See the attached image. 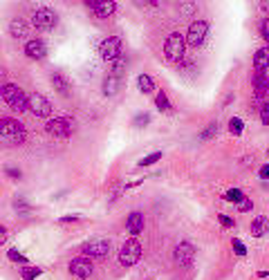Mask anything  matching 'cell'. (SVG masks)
Segmentation results:
<instances>
[{"instance_id": "obj_1", "label": "cell", "mask_w": 269, "mask_h": 280, "mask_svg": "<svg viewBox=\"0 0 269 280\" xmlns=\"http://www.w3.org/2000/svg\"><path fill=\"white\" fill-rule=\"evenodd\" d=\"M27 139V130L20 121L16 119H0V146H7V148H14L20 146Z\"/></svg>"}, {"instance_id": "obj_2", "label": "cell", "mask_w": 269, "mask_h": 280, "mask_svg": "<svg viewBox=\"0 0 269 280\" xmlns=\"http://www.w3.org/2000/svg\"><path fill=\"white\" fill-rule=\"evenodd\" d=\"M0 97H2V101H5L11 110L27 112V94H25L18 85H14V83H2V85H0Z\"/></svg>"}, {"instance_id": "obj_3", "label": "cell", "mask_w": 269, "mask_h": 280, "mask_svg": "<svg viewBox=\"0 0 269 280\" xmlns=\"http://www.w3.org/2000/svg\"><path fill=\"white\" fill-rule=\"evenodd\" d=\"M184 49H186V40L182 34L173 32V34L166 36V40H164V56H166V61L180 63L182 58H184Z\"/></svg>"}, {"instance_id": "obj_4", "label": "cell", "mask_w": 269, "mask_h": 280, "mask_svg": "<svg viewBox=\"0 0 269 280\" xmlns=\"http://www.w3.org/2000/svg\"><path fill=\"white\" fill-rule=\"evenodd\" d=\"M139 260H142V244H139L137 238H130L119 251V262L123 267H135Z\"/></svg>"}, {"instance_id": "obj_5", "label": "cell", "mask_w": 269, "mask_h": 280, "mask_svg": "<svg viewBox=\"0 0 269 280\" xmlns=\"http://www.w3.org/2000/svg\"><path fill=\"white\" fill-rule=\"evenodd\" d=\"M206 36H209V23L200 18V20H193V23L189 25V32H186L184 40L191 45V47H200L206 40Z\"/></svg>"}, {"instance_id": "obj_6", "label": "cell", "mask_w": 269, "mask_h": 280, "mask_svg": "<svg viewBox=\"0 0 269 280\" xmlns=\"http://www.w3.org/2000/svg\"><path fill=\"white\" fill-rule=\"evenodd\" d=\"M27 110H30L34 117L47 119V117L52 115V103H49L47 99L43 97V94H38V92H32L30 97H27Z\"/></svg>"}, {"instance_id": "obj_7", "label": "cell", "mask_w": 269, "mask_h": 280, "mask_svg": "<svg viewBox=\"0 0 269 280\" xmlns=\"http://www.w3.org/2000/svg\"><path fill=\"white\" fill-rule=\"evenodd\" d=\"M108 251H110V242L106 240V238H94V240L85 242L83 246H81V253H83V258H106Z\"/></svg>"}, {"instance_id": "obj_8", "label": "cell", "mask_w": 269, "mask_h": 280, "mask_svg": "<svg viewBox=\"0 0 269 280\" xmlns=\"http://www.w3.org/2000/svg\"><path fill=\"white\" fill-rule=\"evenodd\" d=\"M99 52H101L103 61L115 63L117 58H121V39H119V36H108V39H103Z\"/></svg>"}, {"instance_id": "obj_9", "label": "cell", "mask_w": 269, "mask_h": 280, "mask_svg": "<svg viewBox=\"0 0 269 280\" xmlns=\"http://www.w3.org/2000/svg\"><path fill=\"white\" fill-rule=\"evenodd\" d=\"M45 130L54 137H70L74 130V123L68 117H56V119H49L47 123H45Z\"/></svg>"}, {"instance_id": "obj_10", "label": "cell", "mask_w": 269, "mask_h": 280, "mask_svg": "<svg viewBox=\"0 0 269 280\" xmlns=\"http://www.w3.org/2000/svg\"><path fill=\"white\" fill-rule=\"evenodd\" d=\"M32 23H34V27H38V29H52L54 25L59 23V16H56L54 9H49V7H40V9L34 11Z\"/></svg>"}, {"instance_id": "obj_11", "label": "cell", "mask_w": 269, "mask_h": 280, "mask_svg": "<svg viewBox=\"0 0 269 280\" xmlns=\"http://www.w3.org/2000/svg\"><path fill=\"white\" fill-rule=\"evenodd\" d=\"M70 274H72L74 278H78V280H88L90 276L94 274V267H92V262H90L88 258L78 256V258H74V260L70 262Z\"/></svg>"}, {"instance_id": "obj_12", "label": "cell", "mask_w": 269, "mask_h": 280, "mask_svg": "<svg viewBox=\"0 0 269 280\" xmlns=\"http://www.w3.org/2000/svg\"><path fill=\"white\" fill-rule=\"evenodd\" d=\"M193 260H195V246L189 240H182L180 244L175 246V262L180 267H189Z\"/></svg>"}, {"instance_id": "obj_13", "label": "cell", "mask_w": 269, "mask_h": 280, "mask_svg": "<svg viewBox=\"0 0 269 280\" xmlns=\"http://www.w3.org/2000/svg\"><path fill=\"white\" fill-rule=\"evenodd\" d=\"M85 7L92 9L99 18H108L117 11V2L115 0H85Z\"/></svg>"}, {"instance_id": "obj_14", "label": "cell", "mask_w": 269, "mask_h": 280, "mask_svg": "<svg viewBox=\"0 0 269 280\" xmlns=\"http://www.w3.org/2000/svg\"><path fill=\"white\" fill-rule=\"evenodd\" d=\"M25 54H27L30 58H34V61H40V58H45V54H47V45H45V40H40V39L27 40Z\"/></svg>"}, {"instance_id": "obj_15", "label": "cell", "mask_w": 269, "mask_h": 280, "mask_svg": "<svg viewBox=\"0 0 269 280\" xmlns=\"http://www.w3.org/2000/svg\"><path fill=\"white\" fill-rule=\"evenodd\" d=\"M9 34L14 36L16 40H27L30 39V23L23 18H16L9 23Z\"/></svg>"}, {"instance_id": "obj_16", "label": "cell", "mask_w": 269, "mask_h": 280, "mask_svg": "<svg viewBox=\"0 0 269 280\" xmlns=\"http://www.w3.org/2000/svg\"><path fill=\"white\" fill-rule=\"evenodd\" d=\"M128 231H130V236H139V233L144 231V215L139 211H132L130 215H128V222H126Z\"/></svg>"}, {"instance_id": "obj_17", "label": "cell", "mask_w": 269, "mask_h": 280, "mask_svg": "<svg viewBox=\"0 0 269 280\" xmlns=\"http://www.w3.org/2000/svg\"><path fill=\"white\" fill-rule=\"evenodd\" d=\"M52 85H54V90L59 92V94H63V97H70V92H72L68 77H65V74H61V72H54L52 74Z\"/></svg>"}, {"instance_id": "obj_18", "label": "cell", "mask_w": 269, "mask_h": 280, "mask_svg": "<svg viewBox=\"0 0 269 280\" xmlns=\"http://www.w3.org/2000/svg\"><path fill=\"white\" fill-rule=\"evenodd\" d=\"M249 231H251V236H254V238H265V236L269 233V220H267L265 215L256 217L254 222H251Z\"/></svg>"}, {"instance_id": "obj_19", "label": "cell", "mask_w": 269, "mask_h": 280, "mask_svg": "<svg viewBox=\"0 0 269 280\" xmlns=\"http://www.w3.org/2000/svg\"><path fill=\"white\" fill-rule=\"evenodd\" d=\"M254 65L258 72H265L269 68V47H260L258 52L254 54Z\"/></svg>"}, {"instance_id": "obj_20", "label": "cell", "mask_w": 269, "mask_h": 280, "mask_svg": "<svg viewBox=\"0 0 269 280\" xmlns=\"http://www.w3.org/2000/svg\"><path fill=\"white\" fill-rule=\"evenodd\" d=\"M254 90H256V97H265L269 92V79L265 77V72H258L254 77Z\"/></svg>"}, {"instance_id": "obj_21", "label": "cell", "mask_w": 269, "mask_h": 280, "mask_svg": "<svg viewBox=\"0 0 269 280\" xmlns=\"http://www.w3.org/2000/svg\"><path fill=\"white\" fill-rule=\"evenodd\" d=\"M155 106H157V110L164 112V115H171L173 112V106H171V101H168L166 92H161V90L155 94Z\"/></svg>"}, {"instance_id": "obj_22", "label": "cell", "mask_w": 269, "mask_h": 280, "mask_svg": "<svg viewBox=\"0 0 269 280\" xmlns=\"http://www.w3.org/2000/svg\"><path fill=\"white\" fill-rule=\"evenodd\" d=\"M137 85H139V90H142V94H153V92H155V81H153L151 74H139Z\"/></svg>"}, {"instance_id": "obj_23", "label": "cell", "mask_w": 269, "mask_h": 280, "mask_svg": "<svg viewBox=\"0 0 269 280\" xmlns=\"http://www.w3.org/2000/svg\"><path fill=\"white\" fill-rule=\"evenodd\" d=\"M117 90H119V77L110 74V77L106 79V83H103V94H106V97H115Z\"/></svg>"}, {"instance_id": "obj_24", "label": "cell", "mask_w": 269, "mask_h": 280, "mask_svg": "<svg viewBox=\"0 0 269 280\" xmlns=\"http://www.w3.org/2000/svg\"><path fill=\"white\" fill-rule=\"evenodd\" d=\"M40 274H43L40 267H23V269H20V278L23 280H36Z\"/></svg>"}, {"instance_id": "obj_25", "label": "cell", "mask_w": 269, "mask_h": 280, "mask_svg": "<svg viewBox=\"0 0 269 280\" xmlns=\"http://www.w3.org/2000/svg\"><path fill=\"white\" fill-rule=\"evenodd\" d=\"M161 160V153L159 150H155V153H151V155H146L144 160H139V164H137V168H148V166H153V164H157V161Z\"/></svg>"}, {"instance_id": "obj_26", "label": "cell", "mask_w": 269, "mask_h": 280, "mask_svg": "<svg viewBox=\"0 0 269 280\" xmlns=\"http://www.w3.org/2000/svg\"><path fill=\"white\" fill-rule=\"evenodd\" d=\"M229 130H231V135L240 137L242 135V130H245V121L240 119V117H233V119L229 121Z\"/></svg>"}, {"instance_id": "obj_27", "label": "cell", "mask_w": 269, "mask_h": 280, "mask_svg": "<svg viewBox=\"0 0 269 280\" xmlns=\"http://www.w3.org/2000/svg\"><path fill=\"white\" fill-rule=\"evenodd\" d=\"M225 200H227V202L238 204V202H242V200H245V195H242V191L231 189V191H227V193H225Z\"/></svg>"}, {"instance_id": "obj_28", "label": "cell", "mask_w": 269, "mask_h": 280, "mask_svg": "<svg viewBox=\"0 0 269 280\" xmlns=\"http://www.w3.org/2000/svg\"><path fill=\"white\" fill-rule=\"evenodd\" d=\"M7 258H9L11 262H20V265L27 267V256H23L18 249H9V251H7Z\"/></svg>"}, {"instance_id": "obj_29", "label": "cell", "mask_w": 269, "mask_h": 280, "mask_svg": "<svg viewBox=\"0 0 269 280\" xmlns=\"http://www.w3.org/2000/svg\"><path fill=\"white\" fill-rule=\"evenodd\" d=\"M132 123H135V128H146L148 123H151V115H148V112H139V115L132 119Z\"/></svg>"}, {"instance_id": "obj_30", "label": "cell", "mask_w": 269, "mask_h": 280, "mask_svg": "<svg viewBox=\"0 0 269 280\" xmlns=\"http://www.w3.org/2000/svg\"><path fill=\"white\" fill-rule=\"evenodd\" d=\"M195 9H197L195 2H180V14L182 16H193Z\"/></svg>"}, {"instance_id": "obj_31", "label": "cell", "mask_w": 269, "mask_h": 280, "mask_svg": "<svg viewBox=\"0 0 269 280\" xmlns=\"http://www.w3.org/2000/svg\"><path fill=\"white\" fill-rule=\"evenodd\" d=\"M231 246H233V251L238 253V256H242V258L247 256V246L242 244V242H240L238 238H233V242H231Z\"/></svg>"}, {"instance_id": "obj_32", "label": "cell", "mask_w": 269, "mask_h": 280, "mask_svg": "<svg viewBox=\"0 0 269 280\" xmlns=\"http://www.w3.org/2000/svg\"><path fill=\"white\" fill-rule=\"evenodd\" d=\"M251 208H254V202H251L249 198H245L242 202H238V211H240V213H249Z\"/></svg>"}, {"instance_id": "obj_33", "label": "cell", "mask_w": 269, "mask_h": 280, "mask_svg": "<svg viewBox=\"0 0 269 280\" xmlns=\"http://www.w3.org/2000/svg\"><path fill=\"white\" fill-rule=\"evenodd\" d=\"M260 34H263V39L269 43V18H265L263 23H260Z\"/></svg>"}, {"instance_id": "obj_34", "label": "cell", "mask_w": 269, "mask_h": 280, "mask_svg": "<svg viewBox=\"0 0 269 280\" xmlns=\"http://www.w3.org/2000/svg\"><path fill=\"white\" fill-rule=\"evenodd\" d=\"M260 121H263L265 126H269V101L263 106V110H260Z\"/></svg>"}, {"instance_id": "obj_35", "label": "cell", "mask_w": 269, "mask_h": 280, "mask_svg": "<svg viewBox=\"0 0 269 280\" xmlns=\"http://www.w3.org/2000/svg\"><path fill=\"white\" fill-rule=\"evenodd\" d=\"M218 220H220V224H225V227H233V224H235L229 215H225V213H220V215H218Z\"/></svg>"}, {"instance_id": "obj_36", "label": "cell", "mask_w": 269, "mask_h": 280, "mask_svg": "<svg viewBox=\"0 0 269 280\" xmlns=\"http://www.w3.org/2000/svg\"><path fill=\"white\" fill-rule=\"evenodd\" d=\"M7 238H9V231H7L5 227H0V246L7 242Z\"/></svg>"}, {"instance_id": "obj_37", "label": "cell", "mask_w": 269, "mask_h": 280, "mask_svg": "<svg viewBox=\"0 0 269 280\" xmlns=\"http://www.w3.org/2000/svg\"><path fill=\"white\" fill-rule=\"evenodd\" d=\"M5 173L9 175V177H14V179H18V177H20V170H18V168H9V166H7Z\"/></svg>"}, {"instance_id": "obj_38", "label": "cell", "mask_w": 269, "mask_h": 280, "mask_svg": "<svg viewBox=\"0 0 269 280\" xmlns=\"http://www.w3.org/2000/svg\"><path fill=\"white\" fill-rule=\"evenodd\" d=\"M77 220H81V217H78V215H63V217L59 220V222L63 224V222H77Z\"/></svg>"}, {"instance_id": "obj_39", "label": "cell", "mask_w": 269, "mask_h": 280, "mask_svg": "<svg viewBox=\"0 0 269 280\" xmlns=\"http://www.w3.org/2000/svg\"><path fill=\"white\" fill-rule=\"evenodd\" d=\"M215 128H218V126H215V123H211V126H209V130H206V132H202V137H204V139H206V137H213V135H215Z\"/></svg>"}, {"instance_id": "obj_40", "label": "cell", "mask_w": 269, "mask_h": 280, "mask_svg": "<svg viewBox=\"0 0 269 280\" xmlns=\"http://www.w3.org/2000/svg\"><path fill=\"white\" fill-rule=\"evenodd\" d=\"M260 177H263V179H269V164H265L263 168H260Z\"/></svg>"}, {"instance_id": "obj_41", "label": "cell", "mask_w": 269, "mask_h": 280, "mask_svg": "<svg viewBox=\"0 0 269 280\" xmlns=\"http://www.w3.org/2000/svg\"><path fill=\"white\" fill-rule=\"evenodd\" d=\"M263 9H265V11H267V14H269V2H263Z\"/></svg>"}]
</instances>
